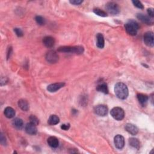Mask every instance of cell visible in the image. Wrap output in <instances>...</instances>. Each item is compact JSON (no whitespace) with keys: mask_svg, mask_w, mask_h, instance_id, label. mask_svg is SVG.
Listing matches in <instances>:
<instances>
[{"mask_svg":"<svg viewBox=\"0 0 154 154\" xmlns=\"http://www.w3.org/2000/svg\"><path fill=\"white\" fill-rule=\"evenodd\" d=\"M115 93L117 98L120 99H125L129 94L127 86L122 83H118L115 86Z\"/></svg>","mask_w":154,"mask_h":154,"instance_id":"cell-1","label":"cell"},{"mask_svg":"<svg viewBox=\"0 0 154 154\" xmlns=\"http://www.w3.org/2000/svg\"><path fill=\"white\" fill-rule=\"evenodd\" d=\"M125 28L128 35L131 36H136L139 29L138 24L134 20H130L125 25Z\"/></svg>","mask_w":154,"mask_h":154,"instance_id":"cell-2","label":"cell"},{"mask_svg":"<svg viewBox=\"0 0 154 154\" xmlns=\"http://www.w3.org/2000/svg\"><path fill=\"white\" fill-rule=\"evenodd\" d=\"M58 51L65 53H75L77 54H83L84 52V48L82 46H64L60 47L58 49Z\"/></svg>","mask_w":154,"mask_h":154,"instance_id":"cell-3","label":"cell"},{"mask_svg":"<svg viewBox=\"0 0 154 154\" xmlns=\"http://www.w3.org/2000/svg\"><path fill=\"white\" fill-rule=\"evenodd\" d=\"M111 116L117 120H122L125 117V112L120 107H115L110 112Z\"/></svg>","mask_w":154,"mask_h":154,"instance_id":"cell-4","label":"cell"},{"mask_svg":"<svg viewBox=\"0 0 154 154\" xmlns=\"http://www.w3.org/2000/svg\"><path fill=\"white\" fill-rule=\"evenodd\" d=\"M106 9L111 15H116L120 12V8L117 4L114 2H109L106 4Z\"/></svg>","mask_w":154,"mask_h":154,"instance_id":"cell-5","label":"cell"},{"mask_svg":"<svg viewBox=\"0 0 154 154\" xmlns=\"http://www.w3.org/2000/svg\"><path fill=\"white\" fill-rule=\"evenodd\" d=\"M46 61L50 63H56L58 61V56L55 51H50L46 55Z\"/></svg>","mask_w":154,"mask_h":154,"instance_id":"cell-6","label":"cell"},{"mask_svg":"<svg viewBox=\"0 0 154 154\" xmlns=\"http://www.w3.org/2000/svg\"><path fill=\"white\" fill-rule=\"evenodd\" d=\"M153 39V33L152 31L146 32L143 36V41L145 45L149 47H153L154 45Z\"/></svg>","mask_w":154,"mask_h":154,"instance_id":"cell-7","label":"cell"},{"mask_svg":"<svg viewBox=\"0 0 154 154\" xmlns=\"http://www.w3.org/2000/svg\"><path fill=\"white\" fill-rule=\"evenodd\" d=\"M94 111L96 115L99 116H105L108 114L109 109L104 105H99L95 107Z\"/></svg>","mask_w":154,"mask_h":154,"instance_id":"cell-8","label":"cell"},{"mask_svg":"<svg viewBox=\"0 0 154 154\" xmlns=\"http://www.w3.org/2000/svg\"><path fill=\"white\" fill-rule=\"evenodd\" d=\"M114 143L115 146L119 149H122L125 146V139L124 137L121 135H117L114 138Z\"/></svg>","mask_w":154,"mask_h":154,"instance_id":"cell-9","label":"cell"},{"mask_svg":"<svg viewBox=\"0 0 154 154\" xmlns=\"http://www.w3.org/2000/svg\"><path fill=\"white\" fill-rule=\"evenodd\" d=\"M137 18L140 21H141L142 22L147 24V25H153V21L152 18L149 17V16H146L145 15L142 14V13H138L137 15Z\"/></svg>","mask_w":154,"mask_h":154,"instance_id":"cell-10","label":"cell"},{"mask_svg":"<svg viewBox=\"0 0 154 154\" xmlns=\"http://www.w3.org/2000/svg\"><path fill=\"white\" fill-rule=\"evenodd\" d=\"M25 130L26 132L30 135H35L37 132L36 125L33 124L30 122L28 123L25 125Z\"/></svg>","mask_w":154,"mask_h":154,"instance_id":"cell-11","label":"cell"},{"mask_svg":"<svg viewBox=\"0 0 154 154\" xmlns=\"http://www.w3.org/2000/svg\"><path fill=\"white\" fill-rule=\"evenodd\" d=\"M65 84L64 83H57L49 85L47 88V90L50 92H56L61 88H63Z\"/></svg>","mask_w":154,"mask_h":154,"instance_id":"cell-12","label":"cell"},{"mask_svg":"<svg viewBox=\"0 0 154 154\" xmlns=\"http://www.w3.org/2000/svg\"><path fill=\"white\" fill-rule=\"evenodd\" d=\"M125 128L127 132H129L130 134L132 136L136 135L138 132V130L137 128V126L131 123H127L125 125Z\"/></svg>","mask_w":154,"mask_h":154,"instance_id":"cell-13","label":"cell"},{"mask_svg":"<svg viewBox=\"0 0 154 154\" xmlns=\"http://www.w3.org/2000/svg\"><path fill=\"white\" fill-rule=\"evenodd\" d=\"M43 43L44 45L48 48H52L55 44V39L51 36H46L43 38Z\"/></svg>","mask_w":154,"mask_h":154,"instance_id":"cell-14","label":"cell"},{"mask_svg":"<svg viewBox=\"0 0 154 154\" xmlns=\"http://www.w3.org/2000/svg\"><path fill=\"white\" fill-rule=\"evenodd\" d=\"M48 145L52 148H56L58 146V140L56 137H50L47 140Z\"/></svg>","mask_w":154,"mask_h":154,"instance_id":"cell-15","label":"cell"},{"mask_svg":"<svg viewBox=\"0 0 154 154\" xmlns=\"http://www.w3.org/2000/svg\"><path fill=\"white\" fill-rule=\"evenodd\" d=\"M96 45L99 48L102 49L104 47L105 41H104V37L101 33H98L96 36Z\"/></svg>","mask_w":154,"mask_h":154,"instance_id":"cell-16","label":"cell"},{"mask_svg":"<svg viewBox=\"0 0 154 154\" xmlns=\"http://www.w3.org/2000/svg\"><path fill=\"white\" fill-rule=\"evenodd\" d=\"M4 115L6 117L11 119L15 116V110L12 107H6L4 110Z\"/></svg>","mask_w":154,"mask_h":154,"instance_id":"cell-17","label":"cell"},{"mask_svg":"<svg viewBox=\"0 0 154 154\" xmlns=\"http://www.w3.org/2000/svg\"><path fill=\"white\" fill-rule=\"evenodd\" d=\"M137 99L140 104L143 106H145L149 100V97L146 95L142 94V93H138L137 95Z\"/></svg>","mask_w":154,"mask_h":154,"instance_id":"cell-18","label":"cell"},{"mask_svg":"<svg viewBox=\"0 0 154 154\" xmlns=\"http://www.w3.org/2000/svg\"><path fill=\"white\" fill-rule=\"evenodd\" d=\"M96 90L98 92L105 93V94H108L109 93L108 87H107V84L105 83L99 84L96 87Z\"/></svg>","mask_w":154,"mask_h":154,"instance_id":"cell-19","label":"cell"},{"mask_svg":"<svg viewBox=\"0 0 154 154\" xmlns=\"http://www.w3.org/2000/svg\"><path fill=\"white\" fill-rule=\"evenodd\" d=\"M18 105L20 108H21V109L23 111H26L29 109V104L25 99H20L18 102Z\"/></svg>","mask_w":154,"mask_h":154,"instance_id":"cell-20","label":"cell"},{"mask_svg":"<svg viewBox=\"0 0 154 154\" xmlns=\"http://www.w3.org/2000/svg\"><path fill=\"white\" fill-rule=\"evenodd\" d=\"M129 144L133 148L139 149L140 147V143L139 140L136 138H130L129 139Z\"/></svg>","mask_w":154,"mask_h":154,"instance_id":"cell-21","label":"cell"},{"mask_svg":"<svg viewBox=\"0 0 154 154\" xmlns=\"http://www.w3.org/2000/svg\"><path fill=\"white\" fill-rule=\"evenodd\" d=\"M13 125H14L16 128L18 130H21L23 128L24 123L21 119L16 118L13 120Z\"/></svg>","mask_w":154,"mask_h":154,"instance_id":"cell-22","label":"cell"},{"mask_svg":"<svg viewBox=\"0 0 154 154\" xmlns=\"http://www.w3.org/2000/svg\"><path fill=\"white\" fill-rule=\"evenodd\" d=\"M60 119L56 115H51L48 120V123L51 125H55L59 123Z\"/></svg>","mask_w":154,"mask_h":154,"instance_id":"cell-23","label":"cell"},{"mask_svg":"<svg viewBox=\"0 0 154 154\" xmlns=\"http://www.w3.org/2000/svg\"><path fill=\"white\" fill-rule=\"evenodd\" d=\"M93 12H94L96 15L99 16H102V17H106L107 16V14L105 12L104 10L100 9L99 8H96L94 9L93 10Z\"/></svg>","mask_w":154,"mask_h":154,"instance_id":"cell-24","label":"cell"},{"mask_svg":"<svg viewBox=\"0 0 154 154\" xmlns=\"http://www.w3.org/2000/svg\"><path fill=\"white\" fill-rule=\"evenodd\" d=\"M29 120H30V123L34 124L35 125H38L39 123V120L38 118L35 115H31L29 117Z\"/></svg>","mask_w":154,"mask_h":154,"instance_id":"cell-25","label":"cell"},{"mask_svg":"<svg viewBox=\"0 0 154 154\" xmlns=\"http://www.w3.org/2000/svg\"><path fill=\"white\" fill-rule=\"evenodd\" d=\"M35 20L37 24L40 25H43L45 23V19L41 16H36L35 18Z\"/></svg>","mask_w":154,"mask_h":154,"instance_id":"cell-26","label":"cell"},{"mask_svg":"<svg viewBox=\"0 0 154 154\" xmlns=\"http://www.w3.org/2000/svg\"><path fill=\"white\" fill-rule=\"evenodd\" d=\"M133 4L136 6V7L140 9H144V6L143 4L140 2V1H132Z\"/></svg>","mask_w":154,"mask_h":154,"instance_id":"cell-27","label":"cell"},{"mask_svg":"<svg viewBox=\"0 0 154 154\" xmlns=\"http://www.w3.org/2000/svg\"><path fill=\"white\" fill-rule=\"evenodd\" d=\"M14 31L15 32L16 35L18 37H22V36H23V35H24L21 29H20V28H15L14 29Z\"/></svg>","mask_w":154,"mask_h":154,"instance_id":"cell-28","label":"cell"},{"mask_svg":"<svg viewBox=\"0 0 154 154\" xmlns=\"http://www.w3.org/2000/svg\"><path fill=\"white\" fill-rule=\"evenodd\" d=\"M147 12H148V14L149 15V17H151V18H153L154 17V12H153V8L148 9Z\"/></svg>","mask_w":154,"mask_h":154,"instance_id":"cell-29","label":"cell"},{"mask_svg":"<svg viewBox=\"0 0 154 154\" xmlns=\"http://www.w3.org/2000/svg\"><path fill=\"white\" fill-rule=\"evenodd\" d=\"M0 142H1V143L3 145H5L6 144V139H5V136H4V134L3 133L1 134V137H0Z\"/></svg>","mask_w":154,"mask_h":154,"instance_id":"cell-30","label":"cell"},{"mask_svg":"<svg viewBox=\"0 0 154 154\" xmlns=\"http://www.w3.org/2000/svg\"><path fill=\"white\" fill-rule=\"evenodd\" d=\"M70 128V124L69 123H67V124H63L61 126V128L63 130H64V131H67Z\"/></svg>","mask_w":154,"mask_h":154,"instance_id":"cell-31","label":"cell"},{"mask_svg":"<svg viewBox=\"0 0 154 154\" xmlns=\"http://www.w3.org/2000/svg\"><path fill=\"white\" fill-rule=\"evenodd\" d=\"M70 3L73 5H79L83 3V1H80V0H72V1H70Z\"/></svg>","mask_w":154,"mask_h":154,"instance_id":"cell-32","label":"cell"},{"mask_svg":"<svg viewBox=\"0 0 154 154\" xmlns=\"http://www.w3.org/2000/svg\"><path fill=\"white\" fill-rule=\"evenodd\" d=\"M9 51L8 52V54H7V58H9V57H10V54H11V51H12V48H9Z\"/></svg>","mask_w":154,"mask_h":154,"instance_id":"cell-33","label":"cell"}]
</instances>
